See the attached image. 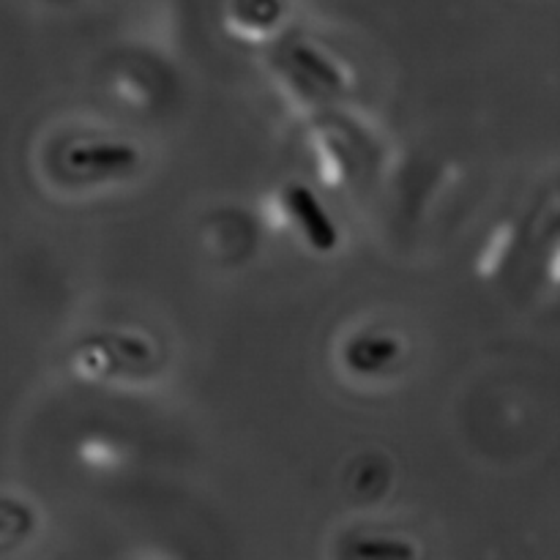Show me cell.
<instances>
[{"label": "cell", "instance_id": "obj_2", "mask_svg": "<svg viewBox=\"0 0 560 560\" xmlns=\"http://www.w3.org/2000/svg\"><path fill=\"white\" fill-rule=\"evenodd\" d=\"M69 162L74 167H98V170H113L126 167L135 162V151L120 145H91V148H77L69 153Z\"/></svg>", "mask_w": 560, "mask_h": 560}, {"label": "cell", "instance_id": "obj_1", "mask_svg": "<svg viewBox=\"0 0 560 560\" xmlns=\"http://www.w3.org/2000/svg\"><path fill=\"white\" fill-rule=\"evenodd\" d=\"M288 202H290V211L295 213V219L301 222L306 238L312 241V246H315V249L328 252L337 246V230H334L331 219H328V213L323 211V206L317 202V197L312 195L306 186H299V184L290 186Z\"/></svg>", "mask_w": 560, "mask_h": 560}]
</instances>
